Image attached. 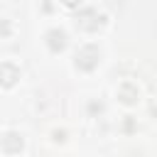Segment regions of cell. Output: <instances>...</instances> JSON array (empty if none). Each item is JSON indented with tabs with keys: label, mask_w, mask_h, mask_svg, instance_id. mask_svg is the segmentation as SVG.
Listing matches in <instances>:
<instances>
[{
	"label": "cell",
	"mask_w": 157,
	"mask_h": 157,
	"mask_svg": "<svg viewBox=\"0 0 157 157\" xmlns=\"http://www.w3.org/2000/svg\"><path fill=\"white\" fill-rule=\"evenodd\" d=\"M17 78H20V71L12 64H0V83L2 86H12Z\"/></svg>",
	"instance_id": "obj_3"
},
{
	"label": "cell",
	"mask_w": 157,
	"mask_h": 157,
	"mask_svg": "<svg viewBox=\"0 0 157 157\" xmlns=\"http://www.w3.org/2000/svg\"><path fill=\"white\" fill-rule=\"evenodd\" d=\"M98 59H101V52H98V47H93V44H86V47H81V49L76 52V66L83 69V71L96 69Z\"/></svg>",
	"instance_id": "obj_1"
},
{
	"label": "cell",
	"mask_w": 157,
	"mask_h": 157,
	"mask_svg": "<svg viewBox=\"0 0 157 157\" xmlns=\"http://www.w3.org/2000/svg\"><path fill=\"white\" fill-rule=\"evenodd\" d=\"M76 2H78V0H64V5H69V7H71V5H76Z\"/></svg>",
	"instance_id": "obj_5"
},
{
	"label": "cell",
	"mask_w": 157,
	"mask_h": 157,
	"mask_svg": "<svg viewBox=\"0 0 157 157\" xmlns=\"http://www.w3.org/2000/svg\"><path fill=\"white\" fill-rule=\"evenodd\" d=\"M130 88H132L130 83H125V86L120 88V98H123V103H135V98H137V88H135L132 93H128Z\"/></svg>",
	"instance_id": "obj_4"
},
{
	"label": "cell",
	"mask_w": 157,
	"mask_h": 157,
	"mask_svg": "<svg viewBox=\"0 0 157 157\" xmlns=\"http://www.w3.org/2000/svg\"><path fill=\"white\" fill-rule=\"evenodd\" d=\"M47 44H49L52 52H61V49L66 47V34H64L61 29H52V32L47 34Z\"/></svg>",
	"instance_id": "obj_2"
}]
</instances>
